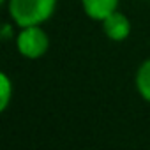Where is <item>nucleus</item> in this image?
Here are the masks:
<instances>
[{
    "label": "nucleus",
    "mask_w": 150,
    "mask_h": 150,
    "mask_svg": "<svg viewBox=\"0 0 150 150\" xmlns=\"http://www.w3.org/2000/svg\"><path fill=\"white\" fill-rule=\"evenodd\" d=\"M55 6L57 0H9L7 2L11 18L21 28L41 25L50 20L55 13Z\"/></svg>",
    "instance_id": "obj_1"
},
{
    "label": "nucleus",
    "mask_w": 150,
    "mask_h": 150,
    "mask_svg": "<svg viewBox=\"0 0 150 150\" xmlns=\"http://www.w3.org/2000/svg\"><path fill=\"white\" fill-rule=\"evenodd\" d=\"M11 96H13V85H11V80L7 74H0V110H6L9 106V101H11Z\"/></svg>",
    "instance_id": "obj_6"
},
{
    "label": "nucleus",
    "mask_w": 150,
    "mask_h": 150,
    "mask_svg": "<svg viewBox=\"0 0 150 150\" xmlns=\"http://www.w3.org/2000/svg\"><path fill=\"white\" fill-rule=\"evenodd\" d=\"M16 44L25 58H39L48 51L50 41L46 32L39 25H32V27H23V30L16 39Z\"/></svg>",
    "instance_id": "obj_2"
},
{
    "label": "nucleus",
    "mask_w": 150,
    "mask_h": 150,
    "mask_svg": "<svg viewBox=\"0 0 150 150\" xmlns=\"http://www.w3.org/2000/svg\"><path fill=\"white\" fill-rule=\"evenodd\" d=\"M9 37H13V35H11V25H9V23H6V25H4V28H2V39H4V41H7Z\"/></svg>",
    "instance_id": "obj_7"
},
{
    "label": "nucleus",
    "mask_w": 150,
    "mask_h": 150,
    "mask_svg": "<svg viewBox=\"0 0 150 150\" xmlns=\"http://www.w3.org/2000/svg\"><path fill=\"white\" fill-rule=\"evenodd\" d=\"M0 2H6V0H0Z\"/></svg>",
    "instance_id": "obj_8"
},
{
    "label": "nucleus",
    "mask_w": 150,
    "mask_h": 150,
    "mask_svg": "<svg viewBox=\"0 0 150 150\" xmlns=\"http://www.w3.org/2000/svg\"><path fill=\"white\" fill-rule=\"evenodd\" d=\"M103 30L111 41H124L131 34V21L125 14L115 11L103 20Z\"/></svg>",
    "instance_id": "obj_3"
},
{
    "label": "nucleus",
    "mask_w": 150,
    "mask_h": 150,
    "mask_svg": "<svg viewBox=\"0 0 150 150\" xmlns=\"http://www.w3.org/2000/svg\"><path fill=\"white\" fill-rule=\"evenodd\" d=\"M81 6L88 18L103 21L104 18L117 11L118 0H81Z\"/></svg>",
    "instance_id": "obj_4"
},
{
    "label": "nucleus",
    "mask_w": 150,
    "mask_h": 150,
    "mask_svg": "<svg viewBox=\"0 0 150 150\" xmlns=\"http://www.w3.org/2000/svg\"><path fill=\"white\" fill-rule=\"evenodd\" d=\"M136 88L139 96L150 103V58L145 60L136 72Z\"/></svg>",
    "instance_id": "obj_5"
}]
</instances>
